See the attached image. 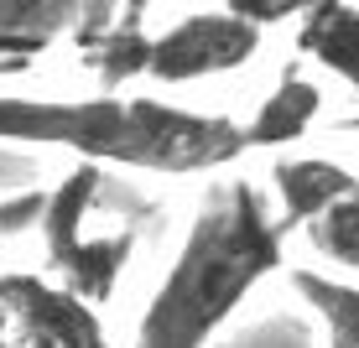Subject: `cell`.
Masks as SVG:
<instances>
[{
    "instance_id": "6da1fadb",
    "label": "cell",
    "mask_w": 359,
    "mask_h": 348,
    "mask_svg": "<svg viewBox=\"0 0 359 348\" xmlns=\"http://www.w3.org/2000/svg\"><path fill=\"white\" fill-rule=\"evenodd\" d=\"M0 141L57 146L79 161L156 172V177H208V172L234 167L245 151H261L250 120L182 109L141 94H89V99L0 94Z\"/></svg>"
},
{
    "instance_id": "7a4b0ae2",
    "label": "cell",
    "mask_w": 359,
    "mask_h": 348,
    "mask_svg": "<svg viewBox=\"0 0 359 348\" xmlns=\"http://www.w3.org/2000/svg\"><path fill=\"white\" fill-rule=\"evenodd\" d=\"M287 223L250 177H219L151 291L135 348H208L266 276L287 265Z\"/></svg>"
},
{
    "instance_id": "3957f363",
    "label": "cell",
    "mask_w": 359,
    "mask_h": 348,
    "mask_svg": "<svg viewBox=\"0 0 359 348\" xmlns=\"http://www.w3.org/2000/svg\"><path fill=\"white\" fill-rule=\"evenodd\" d=\"M261 53V27L234 11H198L182 16L167 32H141V27H99L89 42V57L99 68L104 94H115L126 78H151V83H198L214 73H234Z\"/></svg>"
},
{
    "instance_id": "277c9868",
    "label": "cell",
    "mask_w": 359,
    "mask_h": 348,
    "mask_svg": "<svg viewBox=\"0 0 359 348\" xmlns=\"http://www.w3.org/2000/svg\"><path fill=\"white\" fill-rule=\"evenodd\" d=\"M271 203L328 265L359 276V172L328 156H281L271 167Z\"/></svg>"
},
{
    "instance_id": "5b68a950",
    "label": "cell",
    "mask_w": 359,
    "mask_h": 348,
    "mask_svg": "<svg viewBox=\"0 0 359 348\" xmlns=\"http://www.w3.org/2000/svg\"><path fill=\"white\" fill-rule=\"evenodd\" d=\"M0 317H6L11 348H115L99 307L53 276L6 270L0 276Z\"/></svg>"
},
{
    "instance_id": "8992f818",
    "label": "cell",
    "mask_w": 359,
    "mask_h": 348,
    "mask_svg": "<svg viewBox=\"0 0 359 348\" xmlns=\"http://www.w3.org/2000/svg\"><path fill=\"white\" fill-rule=\"evenodd\" d=\"M297 27V47L328 73H339L344 83L359 94V6L354 0H318L313 11H302Z\"/></svg>"
},
{
    "instance_id": "52a82bcc",
    "label": "cell",
    "mask_w": 359,
    "mask_h": 348,
    "mask_svg": "<svg viewBox=\"0 0 359 348\" xmlns=\"http://www.w3.org/2000/svg\"><path fill=\"white\" fill-rule=\"evenodd\" d=\"M318 109H323V94H318V83L302 78V73H281V83L261 99V109H255V120H250L255 146H261V151H271V146L302 141L307 125L318 120Z\"/></svg>"
},
{
    "instance_id": "ba28073f",
    "label": "cell",
    "mask_w": 359,
    "mask_h": 348,
    "mask_svg": "<svg viewBox=\"0 0 359 348\" xmlns=\"http://www.w3.org/2000/svg\"><path fill=\"white\" fill-rule=\"evenodd\" d=\"M287 281L313 307V317L323 322L328 348H359V281H339V276H323V270H307V265H292Z\"/></svg>"
},
{
    "instance_id": "9c48e42d",
    "label": "cell",
    "mask_w": 359,
    "mask_h": 348,
    "mask_svg": "<svg viewBox=\"0 0 359 348\" xmlns=\"http://www.w3.org/2000/svg\"><path fill=\"white\" fill-rule=\"evenodd\" d=\"M89 11V0H0V57L47 47Z\"/></svg>"
},
{
    "instance_id": "30bf717a",
    "label": "cell",
    "mask_w": 359,
    "mask_h": 348,
    "mask_svg": "<svg viewBox=\"0 0 359 348\" xmlns=\"http://www.w3.org/2000/svg\"><path fill=\"white\" fill-rule=\"evenodd\" d=\"M318 0H219V11H234V16H245V21H255V27H276V21H287V16H302V11H313Z\"/></svg>"
},
{
    "instance_id": "8fae6325",
    "label": "cell",
    "mask_w": 359,
    "mask_h": 348,
    "mask_svg": "<svg viewBox=\"0 0 359 348\" xmlns=\"http://www.w3.org/2000/svg\"><path fill=\"white\" fill-rule=\"evenodd\" d=\"M42 197H47V193H16V197H0V244L32 229L36 214H42Z\"/></svg>"
},
{
    "instance_id": "7c38bea8",
    "label": "cell",
    "mask_w": 359,
    "mask_h": 348,
    "mask_svg": "<svg viewBox=\"0 0 359 348\" xmlns=\"http://www.w3.org/2000/svg\"><path fill=\"white\" fill-rule=\"evenodd\" d=\"M0 348H11V338H6V317H0Z\"/></svg>"
}]
</instances>
